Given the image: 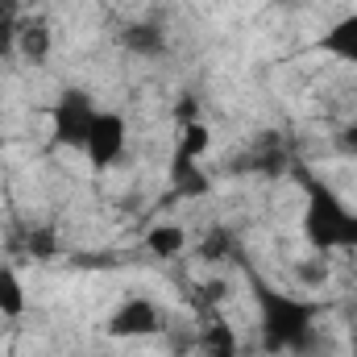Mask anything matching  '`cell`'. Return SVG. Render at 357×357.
Returning a JSON list of instances; mask_svg holds the SVG:
<instances>
[{"mask_svg": "<svg viewBox=\"0 0 357 357\" xmlns=\"http://www.w3.org/2000/svg\"><path fill=\"white\" fill-rule=\"evenodd\" d=\"M250 299L258 316V337L262 349L274 357H307L316 345L320 328V307L295 291L274 287L262 274H250Z\"/></svg>", "mask_w": 357, "mask_h": 357, "instance_id": "cell-1", "label": "cell"}, {"mask_svg": "<svg viewBox=\"0 0 357 357\" xmlns=\"http://www.w3.org/2000/svg\"><path fill=\"white\" fill-rule=\"evenodd\" d=\"M303 187V212H299V233L312 254H357V204H349L328 178L299 171Z\"/></svg>", "mask_w": 357, "mask_h": 357, "instance_id": "cell-2", "label": "cell"}, {"mask_svg": "<svg viewBox=\"0 0 357 357\" xmlns=\"http://www.w3.org/2000/svg\"><path fill=\"white\" fill-rule=\"evenodd\" d=\"M129 154V121L125 112L116 108H96L88 129V142H84V158H88L91 175H108L125 162Z\"/></svg>", "mask_w": 357, "mask_h": 357, "instance_id": "cell-3", "label": "cell"}, {"mask_svg": "<svg viewBox=\"0 0 357 357\" xmlns=\"http://www.w3.org/2000/svg\"><path fill=\"white\" fill-rule=\"evenodd\" d=\"M96 108H100V104L91 100L88 91L67 88L54 104H50V112H46V121H50V146H54V150H75V154H84V142H88Z\"/></svg>", "mask_w": 357, "mask_h": 357, "instance_id": "cell-4", "label": "cell"}, {"mask_svg": "<svg viewBox=\"0 0 357 357\" xmlns=\"http://www.w3.org/2000/svg\"><path fill=\"white\" fill-rule=\"evenodd\" d=\"M162 328H167V312H162V303L150 299V295H125V299L108 312V320H104V333H108L112 341H150V337H158Z\"/></svg>", "mask_w": 357, "mask_h": 357, "instance_id": "cell-5", "label": "cell"}, {"mask_svg": "<svg viewBox=\"0 0 357 357\" xmlns=\"http://www.w3.org/2000/svg\"><path fill=\"white\" fill-rule=\"evenodd\" d=\"M195 354L199 357H245L237 324L225 316V307H204L199 333H195Z\"/></svg>", "mask_w": 357, "mask_h": 357, "instance_id": "cell-6", "label": "cell"}, {"mask_svg": "<svg viewBox=\"0 0 357 357\" xmlns=\"http://www.w3.org/2000/svg\"><path fill=\"white\" fill-rule=\"evenodd\" d=\"M54 50V33L46 25V17H17L13 25V54L25 63H46Z\"/></svg>", "mask_w": 357, "mask_h": 357, "instance_id": "cell-7", "label": "cell"}, {"mask_svg": "<svg viewBox=\"0 0 357 357\" xmlns=\"http://www.w3.org/2000/svg\"><path fill=\"white\" fill-rule=\"evenodd\" d=\"M191 250V233H187V225H178V220H158V225H150L146 229V254L150 258H158V262H175Z\"/></svg>", "mask_w": 357, "mask_h": 357, "instance_id": "cell-8", "label": "cell"}, {"mask_svg": "<svg viewBox=\"0 0 357 357\" xmlns=\"http://www.w3.org/2000/svg\"><path fill=\"white\" fill-rule=\"evenodd\" d=\"M316 46H320L328 59H337V63H345V67H357V13L337 17V21L320 33Z\"/></svg>", "mask_w": 357, "mask_h": 357, "instance_id": "cell-9", "label": "cell"}, {"mask_svg": "<svg viewBox=\"0 0 357 357\" xmlns=\"http://www.w3.org/2000/svg\"><path fill=\"white\" fill-rule=\"evenodd\" d=\"M29 307V295H25V282L13 266H0V316L4 320H21Z\"/></svg>", "mask_w": 357, "mask_h": 357, "instance_id": "cell-10", "label": "cell"}, {"mask_svg": "<svg viewBox=\"0 0 357 357\" xmlns=\"http://www.w3.org/2000/svg\"><path fill=\"white\" fill-rule=\"evenodd\" d=\"M129 50L133 54H162V46H167V38H162V29L154 25V21H137L133 29H129Z\"/></svg>", "mask_w": 357, "mask_h": 357, "instance_id": "cell-11", "label": "cell"}, {"mask_svg": "<svg viewBox=\"0 0 357 357\" xmlns=\"http://www.w3.org/2000/svg\"><path fill=\"white\" fill-rule=\"evenodd\" d=\"M337 150L349 154V158H357V121H349V125L337 133Z\"/></svg>", "mask_w": 357, "mask_h": 357, "instance_id": "cell-12", "label": "cell"}, {"mask_svg": "<svg viewBox=\"0 0 357 357\" xmlns=\"http://www.w3.org/2000/svg\"><path fill=\"white\" fill-rule=\"evenodd\" d=\"M307 357H316V354H307Z\"/></svg>", "mask_w": 357, "mask_h": 357, "instance_id": "cell-13", "label": "cell"}]
</instances>
